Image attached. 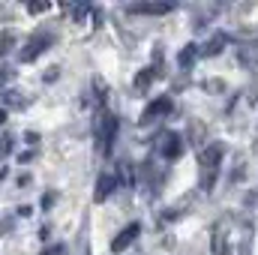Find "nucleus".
I'll return each instance as SVG.
<instances>
[{"label": "nucleus", "mask_w": 258, "mask_h": 255, "mask_svg": "<svg viewBox=\"0 0 258 255\" xmlns=\"http://www.w3.org/2000/svg\"><path fill=\"white\" fill-rule=\"evenodd\" d=\"M114 189H117V174H111V171L99 174V180H96V189H93V201H96V204L108 201V198L114 195Z\"/></svg>", "instance_id": "7"}, {"label": "nucleus", "mask_w": 258, "mask_h": 255, "mask_svg": "<svg viewBox=\"0 0 258 255\" xmlns=\"http://www.w3.org/2000/svg\"><path fill=\"white\" fill-rule=\"evenodd\" d=\"M12 144H15V141H12V135H3V138H0V156L12 153Z\"/></svg>", "instance_id": "15"}, {"label": "nucleus", "mask_w": 258, "mask_h": 255, "mask_svg": "<svg viewBox=\"0 0 258 255\" xmlns=\"http://www.w3.org/2000/svg\"><path fill=\"white\" fill-rule=\"evenodd\" d=\"M42 255H63V246H60V243H54V246H48Z\"/></svg>", "instance_id": "17"}, {"label": "nucleus", "mask_w": 258, "mask_h": 255, "mask_svg": "<svg viewBox=\"0 0 258 255\" xmlns=\"http://www.w3.org/2000/svg\"><path fill=\"white\" fill-rule=\"evenodd\" d=\"M126 12L129 15H168V12H174V3H150V0H144V3H129Z\"/></svg>", "instance_id": "6"}, {"label": "nucleus", "mask_w": 258, "mask_h": 255, "mask_svg": "<svg viewBox=\"0 0 258 255\" xmlns=\"http://www.w3.org/2000/svg\"><path fill=\"white\" fill-rule=\"evenodd\" d=\"M156 75H159V72H156V69H153V66H147V69H141V72H138V75H135V90H138V93H147V90H150V84H153V78H156Z\"/></svg>", "instance_id": "9"}, {"label": "nucleus", "mask_w": 258, "mask_h": 255, "mask_svg": "<svg viewBox=\"0 0 258 255\" xmlns=\"http://www.w3.org/2000/svg\"><path fill=\"white\" fill-rule=\"evenodd\" d=\"M9 78H12V69H0V84L9 81Z\"/></svg>", "instance_id": "20"}, {"label": "nucleus", "mask_w": 258, "mask_h": 255, "mask_svg": "<svg viewBox=\"0 0 258 255\" xmlns=\"http://www.w3.org/2000/svg\"><path fill=\"white\" fill-rule=\"evenodd\" d=\"M240 60L249 66H258V39H252V42H246L243 48H240Z\"/></svg>", "instance_id": "13"}, {"label": "nucleus", "mask_w": 258, "mask_h": 255, "mask_svg": "<svg viewBox=\"0 0 258 255\" xmlns=\"http://www.w3.org/2000/svg\"><path fill=\"white\" fill-rule=\"evenodd\" d=\"M198 54H201V48H198L195 42H189V45H186V48L180 51V57H177V63L183 66V69H192V63H195V57H198Z\"/></svg>", "instance_id": "12"}, {"label": "nucleus", "mask_w": 258, "mask_h": 255, "mask_svg": "<svg viewBox=\"0 0 258 255\" xmlns=\"http://www.w3.org/2000/svg\"><path fill=\"white\" fill-rule=\"evenodd\" d=\"M225 42H228V36H225V33H213V39L201 48V54H204V57H216V54L225 48Z\"/></svg>", "instance_id": "10"}, {"label": "nucleus", "mask_w": 258, "mask_h": 255, "mask_svg": "<svg viewBox=\"0 0 258 255\" xmlns=\"http://www.w3.org/2000/svg\"><path fill=\"white\" fill-rule=\"evenodd\" d=\"M24 138H27V144H30V147H36V141H39V135H36V132H27Z\"/></svg>", "instance_id": "19"}, {"label": "nucleus", "mask_w": 258, "mask_h": 255, "mask_svg": "<svg viewBox=\"0 0 258 255\" xmlns=\"http://www.w3.org/2000/svg\"><path fill=\"white\" fill-rule=\"evenodd\" d=\"M3 105H6V108H27L24 90H6V93H3Z\"/></svg>", "instance_id": "11"}, {"label": "nucleus", "mask_w": 258, "mask_h": 255, "mask_svg": "<svg viewBox=\"0 0 258 255\" xmlns=\"http://www.w3.org/2000/svg\"><path fill=\"white\" fill-rule=\"evenodd\" d=\"M15 30H0V57L9 51V48H15Z\"/></svg>", "instance_id": "14"}, {"label": "nucleus", "mask_w": 258, "mask_h": 255, "mask_svg": "<svg viewBox=\"0 0 258 255\" xmlns=\"http://www.w3.org/2000/svg\"><path fill=\"white\" fill-rule=\"evenodd\" d=\"M48 9V3H27V12L33 15V12H45Z\"/></svg>", "instance_id": "16"}, {"label": "nucleus", "mask_w": 258, "mask_h": 255, "mask_svg": "<svg viewBox=\"0 0 258 255\" xmlns=\"http://www.w3.org/2000/svg\"><path fill=\"white\" fill-rule=\"evenodd\" d=\"M138 234H141V225H138V222H132L129 228H123V231L111 240V252H123L129 243H135V237H138Z\"/></svg>", "instance_id": "8"}, {"label": "nucleus", "mask_w": 258, "mask_h": 255, "mask_svg": "<svg viewBox=\"0 0 258 255\" xmlns=\"http://www.w3.org/2000/svg\"><path fill=\"white\" fill-rule=\"evenodd\" d=\"M159 153L165 156V162L180 159V153H183V138H180L177 132H165V135H162V144H159Z\"/></svg>", "instance_id": "5"}, {"label": "nucleus", "mask_w": 258, "mask_h": 255, "mask_svg": "<svg viewBox=\"0 0 258 255\" xmlns=\"http://www.w3.org/2000/svg\"><path fill=\"white\" fill-rule=\"evenodd\" d=\"M249 249H252V240H243L240 249H237V255H249Z\"/></svg>", "instance_id": "18"}, {"label": "nucleus", "mask_w": 258, "mask_h": 255, "mask_svg": "<svg viewBox=\"0 0 258 255\" xmlns=\"http://www.w3.org/2000/svg\"><path fill=\"white\" fill-rule=\"evenodd\" d=\"M54 42H57V36H54L51 30H39V33H33V36L27 39V45L18 51V60H21V63H30V60H36V57H42Z\"/></svg>", "instance_id": "3"}, {"label": "nucleus", "mask_w": 258, "mask_h": 255, "mask_svg": "<svg viewBox=\"0 0 258 255\" xmlns=\"http://www.w3.org/2000/svg\"><path fill=\"white\" fill-rule=\"evenodd\" d=\"M3 120H6V111H3V108H0V126H3Z\"/></svg>", "instance_id": "21"}, {"label": "nucleus", "mask_w": 258, "mask_h": 255, "mask_svg": "<svg viewBox=\"0 0 258 255\" xmlns=\"http://www.w3.org/2000/svg\"><path fill=\"white\" fill-rule=\"evenodd\" d=\"M222 156H225V144L222 141H210L207 147L198 150V174H201V189L210 192L216 177H219V168H222Z\"/></svg>", "instance_id": "1"}, {"label": "nucleus", "mask_w": 258, "mask_h": 255, "mask_svg": "<svg viewBox=\"0 0 258 255\" xmlns=\"http://www.w3.org/2000/svg\"><path fill=\"white\" fill-rule=\"evenodd\" d=\"M93 135H96V144L102 153H111V144H114V135H117V117L105 108L96 111L93 117Z\"/></svg>", "instance_id": "2"}, {"label": "nucleus", "mask_w": 258, "mask_h": 255, "mask_svg": "<svg viewBox=\"0 0 258 255\" xmlns=\"http://www.w3.org/2000/svg\"><path fill=\"white\" fill-rule=\"evenodd\" d=\"M171 99L168 96H156L144 111H141V123H153V120H159V117H165V114H171Z\"/></svg>", "instance_id": "4"}]
</instances>
